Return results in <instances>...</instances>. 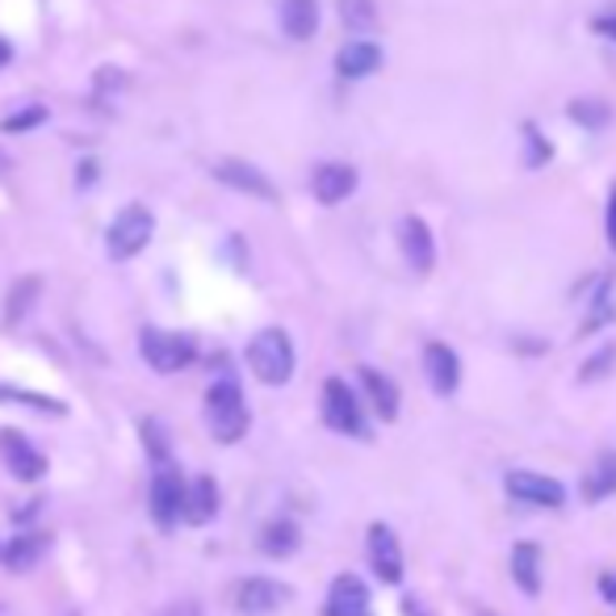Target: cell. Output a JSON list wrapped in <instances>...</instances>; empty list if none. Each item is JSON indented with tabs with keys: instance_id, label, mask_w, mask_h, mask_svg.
<instances>
[{
	"instance_id": "obj_26",
	"label": "cell",
	"mask_w": 616,
	"mask_h": 616,
	"mask_svg": "<svg viewBox=\"0 0 616 616\" xmlns=\"http://www.w3.org/2000/svg\"><path fill=\"white\" fill-rule=\"evenodd\" d=\"M38 290H42V281L38 277H21L18 285L9 290V302H4V323H18V319L34 306Z\"/></svg>"
},
{
	"instance_id": "obj_19",
	"label": "cell",
	"mask_w": 616,
	"mask_h": 616,
	"mask_svg": "<svg viewBox=\"0 0 616 616\" xmlns=\"http://www.w3.org/2000/svg\"><path fill=\"white\" fill-rule=\"evenodd\" d=\"M277 18H281L285 38L306 42V38H315V30H319V0H281Z\"/></svg>"
},
{
	"instance_id": "obj_9",
	"label": "cell",
	"mask_w": 616,
	"mask_h": 616,
	"mask_svg": "<svg viewBox=\"0 0 616 616\" xmlns=\"http://www.w3.org/2000/svg\"><path fill=\"white\" fill-rule=\"evenodd\" d=\"M0 462H4V469H9L18 483H38V478L47 474V457L38 453V445L34 441H26V436L13 428L0 432Z\"/></svg>"
},
{
	"instance_id": "obj_15",
	"label": "cell",
	"mask_w": 616,
	"mask_h": 616,
	"mask_svg": "<svg viewBox=\"0 0 616 616\" xmlns=\"http://www.w3.org/2000/svg\"><path fill=\"white\" fill-rule=\"evenodd\" d=\"M377 68H382V47L370 42V38H353V42H344L336 51V72L344 80H365Z\"/></svg>"
},
{
	"instance_id": "obj_22",
	"label": "cell",
	"mask_w": 616,
	"mask_h": 616,
	"mask_svg": "<svg viewBox=\"0 0 616 616\" xmlns=\"http://www.w3.org/2000/svg\"><path fill=\"white\" fill-rule=\"evenodd\" d=\"M608 495H616V448H604L587 469V478H583V499L587 504H604Z\"/></svg>"
},
{
	"instance_id": "obj_10",
	"label": "cell",
	"mask_w": 616,
	"mask_h": 616,
	"mask_svg": "<svg viewBox=\"0 0 616 616\" xmlns=\"http://www.w3.org/2000/svg\"><path fill=\"white\" fill-rule=\"evenodd\" d=\"M290 604V587L277 579H264V575H252V579L235 583V608L243 616H269Z\"/></svg>"
},
{
	"instance_id": "obj_24",
	"label": "cell",
	"mask_w": 616,
	"mask_h": 616,
	"mask_svg": "<svg viewBox=\"0 0 616 616\" xmlns=\"http://www.w3.org/2000/svg\"><path fill=\"white\" fill-rule=\"evenodd\" d=\"M139 436H143V448H148L151 462H155V466H169L172 462V441H169V432H164V424H160L155 415H143V420H139Z\"/></svg>"
},
{
	"instance_id": "obj_21",
	"label": "cell",
	"mask_w": 616,
	"mask_h": 616,
	"mask_svg": "<svg viewBox=\"0 0 616 616\" xmlns=\"http://www.w3.org/2000/svg\"><path fill=\"white\" fill-rule=\"evenodd\" d=\"M219 516V483L210 474H198L185 486V521L189 524H210Z\"/></svg>"
},
{
	"instance_id": "obj_35",
	"label": "cell",
	"mask_w": 616,
	"mask_h": 616,
	"mask_svg": "<svg viewBox=\"0 0 616 616\" xmlns=\"http://www.w3.org/2000/svg\"><path fill=\"white\" fill-rule=\"evenodd\" d=\"M604 596L616 599V579H604Z\"/></svg>"
},
{
	"instance_id": "obj_11",
	"label": "cell",
	"mask_w": 616,
	"mask_h": 616,
	"mask_svg": "<svg viewBox=\"0 0 616 616\" xmlns=\"http://www.w3.org/2000/svg\"><path fill=\"white\" fill-rule=\"evenodd\" d=\"M370 566L382 583H403V545L391 533V524H370Z\"/></svg>"
},
{
	"instance_id": "obj_13",
	"label": "cell",
	"mask_w": 616,
	"mask_h": 616,
	"mask_svg": "<svg viewBox=\"0 0 616 616\" xmlns=\"http://www.w3.org/2000/svg\"><path fill=\"white\" fill-rule=\"evenodd\" d=\"M424 374H428L432 391L441 394V398H448V394L462 386V361H457V353L448 344L432 340L428 349H424Z\"/></svg>"
},
{
	"instance_id": "obj_32",
	"label": "cell",
	"mask_w": 616,
	"mask_h": 616,
	"mask_svg": "<svg viewBox=\"0 0 616 616\" xmlns=\"http://www.w3.org/2000/svg\"><path fill=\"white\" fill-rule=\"evenodd\" d=\"M604 231H608V248L616 252V185L608 193V214H604Z\"/></svg>"
},
{
	"instance_id": "obj_18",
	"label": "cell",
	"mask_w": 616,
	"mask_h": 616,
	"mask_svg": "<svg viewBox=\"0 0 616 616\" xmlns=\"http://www.w3.org/2000/svg\"><path fill=\"white\" fill-rule=\"evenodd\" d=\"M512 579L524 596L542 592V545L537 542H516L512 545Z\"/></svg>"
},
{
	"instance_id": "obj_25",
	"label": "cell",
	"mask_w": 616,
	"mask_h": 616,
	"mask_svg": "<svg viewBox=\"0 0 616 616\" xmlns=\"http://www.w3.org/2000/svg\"><path fill=\"white\" fill-rule=\"evenodd\" d=\"M340 21L353 30V34H370L377 26V4L374 0H336Z\"/></svg>"
},
{
	"instance_id": "obj_8",
	"label": "cell",
	"mask_w": 616,
	"mask_h": 616,
	"mask_svg": "<svg viewBox=\"0 0 616 616\" xmlns=\"http://www.w3.org/2000/svg\"><path fill=\"white\" fill-rule=\"evenodd\" d=\"M398 248H403V261L411 264V273L428 277L432 264H436V240H432V226L420 214L398 219Z\"/></svg>"
},
{
	"instance_id": "obj_17",
	"label": "cell",
	"mask_w": 616,
	"mask_h": 616,
	"mask_svg": "<svg viewBox=\"0 0 616 616\" xmlns=\"http://www.w3.org/2000/svg\"><path fill=\"white\" fill-rule=\"evenodd\" d=\"M361 386H365V394H370L377 420H382V424H394V420H398V407H403V398H398V386H394L391 377L382 374V370H374V365H365V370H361Z\"/></svg>"
},
{
	"instance_id": "obj_27",
	"label": "cell",
	"mask_w": 616,
	"mask_h": 616,
	"mask_svg": "<svg viewBox=\"0 0 616 616\" xmlns=\"http://www.w3.org/2000/svg\"><path fill=\"white\" fill-rule=\"evenodd\" d=\"M608 319H616V302H613V285H604L596 294V302H592V315H587V323H583L579 332L587 336V332H596V327H604Z\"/></svg>"
},
{
	"instance_id": "obj_2",
	"label": "cell",
	"mask_w": 616,
	"mask_h": 616,
	"mask_svg": "<svg viewBox=\"0 0 616 616\" xmlns=\"http://www.w3.org/2000/svg\"><path fill=\"white\" fill-rule=\"evenodd\" d=\"M248 370L261 377L264 386H285L294 377V344L281 327H264L248 340Z\"/></svg>"
},
{
	"instance_id": "obj_5",
	"label": "cell",
	"mask_w": 616,
	"mask_h": 616,
	"mask_svg": "<svg viewBox=\"0 0 616 616\" xmlns=\"http://www.w3.org/2000/svg\"><path fill=\"white\" fill-rule=\"evenodd\" d=\"M323 424L340 436H370L365 411L356 403V391L344 377H327L323 382Z\"/></svg>"
},
{
	"instance_id": "obj_12",
	"label": "cell",
	"mask_w": 616,
	"mask_h": 616,
	"mask_svg": "<svg viewBox=\"0 0 616 616\" xmlns=\"http://www.w3.org/2000/svg\"><path fill=\"white\" fill-rule=\"evenodd\" d=\"M214 176L223 181V185L240 189L248 198H261V202H277V185L264 176L256 164H243V160H219L214 164Z\"/></svg>"
},
{
	"instance_id": "obj_14",
	"label": "cell",
	"mask_w": 616,
	"mask_h": 616,
	"mask_svg": "<svg viewBox=\"0 0 616 616\" xmlns=\"http://www.w3.org/2000/svg\"><path fill=\"white\" fill-rule=\"evenodd\" d=\"M365 613H370V587L356 575H336L332 587H327L323 616H365Z\"/></svg>"
},
{
	"instance_id": "obj_23",
	"label": "cell",
	"mask_w": 616,
	"mask_h": 616,
	"mask_svg": "<svg viewBox=\"0 0 616 616\" xmlns=\"http://www.w3.org/2000/svg\"><path fill=\"white\" fill-rule=\"evenodd\" d=\"M51 549V537L47 533H21V537H13V542L4 545V566L9 570H30V566H38L42 562V554Z\"/></svg>"
},
{
	"instance_id": "obj_30",
	"label": "cell",
	"mask_w": 616,
	"mask_h": 616,
	"mask_svg": "<svg viewBox=\"0 0 616 616\" xmlns=\"http://www.w3.org/2000/svg\"><path fill=\"white\" fill-rule=\"evenodd\" d=\"M524 139H528V169H542L545 160H549V143H545L542 131H537L533 122L524 127Z\"/></svg>"
},
{
	"instance_id": "obj_33",
	"label": "cell",
	"mask_w": 616,
	"mask_h": 616,
	"mask_svg": "<svg viewBox=\"0 0 616 616\" xmlns=\"http://www.w3.org/2000/svg\"><path fill=\"white\" fill-rule=\"evenodd\" d=\"M155 616H202V608L198 604H172V608H164V613Z\"/></svg>"
},
{
	"instance_id": "obj_4",
	"label": "cell",
	"mask_w": 616,
	"mask_h": 616,
	"mask_svg": "<svg viewBox=\"0 0 616 616\" xmlns=\"http://www.w3.org/2000/svg\"><path fill=\"white\" fill-rule=\"evenodd\" d=\"M151 235H155V219H151L148 205H127L105 231V252L113 261H131L148 248Z\"/></svg>"
},
{
	"instance_id": "obj_28",
	"label": "cell",
	"mask_w": 616,
	"mask_h": 616,
	"mask_svg": "<svg viewBox=\"0 0 616 616\" xmlns=\"http://www.w3.org/2000/svg\"><path fill=\"white\" fill-rule=\"evenodd\" d=\"M570 118L583 122V127H592V131H599V127L613 118V110H608L604 101H575V105H570Z\"/></svg>"
},
{
	"instance_id": "obj_20",
	"label": "cell",
	"mask_w": 616,
	"mask_h": 616,
	"mask_svg": "<svg viewBox=\"0 0 616 616\" xmlns=\"http://www.w3.org/2000/svg\"><path fill=\"white\" fill-rule=\"evenodd\" d=\"M256 545H261L264 558H294L302 545V528L294 521H269L261 528V537H256Z\"/></svg>"
},
{
	"instance_id": "obj_6",
	"label": "cell",
	"mask_w": 616,
	"mask_h": 616,
	"mask_svg": "<svg viewBox=\"0 0 616 616\" xmlns=\"http://www.w3.org/2000/svg\"><path fill=\"white\" fill-rule=\"evenodd\" d=\"M185 478L172 466H160L155 478H151V495H148V512L160 533H172L176 521H185Z\"/></svg>"
},
{
	"instance_id": "obj_34",
	"label": "cell",
	"mask_w": 616,
	"mask_h": 616,
	"mask_svg": "<svg viewBox=\"0 0 616 616\" xmlns=\"http://www.w3.org/2000/svg\"><path fill=\"white\" fill-rule=\"evenodd\" d=\"M9 59H13V51H9V42H4V38H0V68H4V63H9Z\"/></svg>"
},
{
	"instance_id": "obj_16",
	"label": "cell",
	"mask_w": 616,
	"mask_h": 616,
	"mask_svg": "<svg viewBox=\"0 0 616 616\" xmlns=\"http://www.w3.org/2000/svg\"><path fill=\"white\" fill-rule=\"evenodd\" d=\"M353 189H356V172L349 164H319L315 176H311V193L323 205H340L344 198H353Z\"/></svg>"
},
{
	"instance_id": "obj_37",
	"label": "cell",
	"mask_w": 616,
	"mask_h": 616,
	"mask_svg": "<svg viewBox=\"0 0 616 616\" xmlns=\"http://www.w3.org/2000/svg\"><path fill=\"white\" fill-rule=\"evenodd\" d=\"M0 558H4V545H0Z\"/></svg>"
},
{
	"instance_id": "obj_29",
	"label": "cell",
	"mask_w": 616,
	"mask_h": 616,
	"mask_svg": "<svg viewBox=\"0 0 616 616\" xmlns=\"http://www.w3.org/2000/svg\"><path fill=\"white\" fill-rule=\"evenodd\" d=\"M613 365H616V349L613 344H604V349L579 370V382H599L604 374H613Z\"/></svg>"
},
{
	"instance_id": "obj_3",
	"label": "cell",
	"mask_w": 616,
	"mask_h": 616,
	"mask_svg": "<svg viewBox=\"0 0 616 616\" xmlns=\"http://www.w3.org/2000/svg\"><path fill=\"white\" fill-rule=\"evenodd\" d=\"M139 353L148 361V370L155 374H181L198 361V344L185 332H160V327H148L139 336Z\"/></svg>"
},
{
	"instance_id": "obj_38",
	"label": "cell",
	"mask_w": 616,
	"mask_h": 616,
	"mask_svg": "<svg viewBox=\"0 0 616 616\" xmlns=\"http://www.w3.org/2000/svg\"><path fill=\"white\" fill-rule=\"evenodd\" d=\"M483 616H491V613H483Z\"/></svg>"
},
{
	"instance_id": "obj_1",
	"label": "cell",
	"mask_w": 616,
	"mask_h": 616,
	"mask_svg": "<svg viewBox=\"0 0 616 616\" xmlns=\"http://www.w3.org/2000/svg\"><path fill=\"white\" fill-rule=\"evenodd\" d=\"M205 428L219 445H235L248 432V403L235 377H219L205 391Z\"/></svg>"
},
{
	"instance_id": "obj_31",
	"label": "cell",
	"mask_w": 616,
	"mask_h": 616,
	"mask_svg": "<svg viewBox=\"0 0 616 616\" xmlns=\"http://www.w3.org/2000/svg\"><path fill=\"white\" fill-rule=\"evenodd\" d=\"M42 118H47V110H42V105H34V110L9 113V118H4L0 127H4L9 134H13V131H30V127H38V122H42Z\"/></svg>"
},
{
	"instance_id": "obj_36",
	"label": "cell",
	"mask_w": 616,
	"mask_h": 616,
	"mask_svg": "<svg viewBox=\"0 0 616 616\" xmlns=\"http://www.w3.org/2000/svg\"><path fill=\"white\" fill-rule=\"evenodd\" d=\"M4 164H9V160H4V155H0V169H4Z\"/></svg>"
},
{
	"instance_id": "obj_7",
	"label": "cell",
	"mask_w": 616,
	"mask_h": 616,
	"mask_svg": "<svg viewBox=\"0 0 616 616\" xmlns=\"http://www.w3.org/2000/svg\"><path fill=\"white\" fill-rule=\"evenodd\" d=\"M507 495L521 499L528 507H562L566 504V486L549 474H537V469H507Z\"/></svg>"
}]
</instances>
